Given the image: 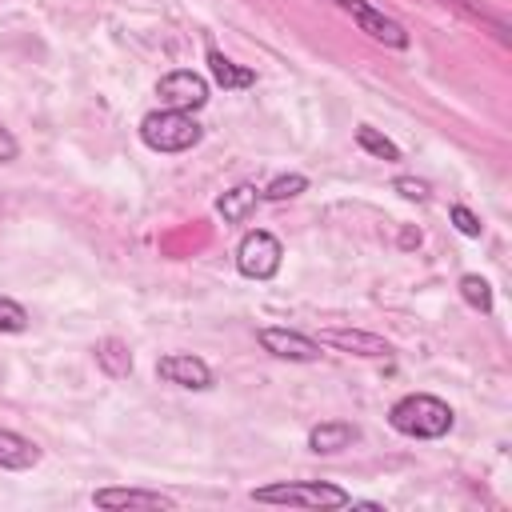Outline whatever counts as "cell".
I'll use <instances>...</instances> for the list:
<instances>
[{"label": "cell", "mask_w": 512, "mask_h": 512, "mask_svg": "<svg viewBox=\"0 0 512 512\" xmlns=\"http://www.w3.org/2000/svg\"><path fill=\"white\" fill-rule=\"evenodd\" d=\"M388 424L400 436H412V440H440V436L452 432V408L440 396L412 392V396H400L388 408Z\"/></svg>", "instance_id": "6da1fadb"}, {"label": "cell", "mask_w": 512, "mask_h": 512, "mask_svg": "<svg viewBox=\"0 0 512 512\" xmlns=\"http://www.w3.org/2000/svg\"><path fill=\"white\" fill-rule=\"evenodd\" d=\"M200 136H204V128L192 120V112L160 108V112H148L140 120V140L152 152H188L200 144Z\"/></svg>", "instance_id": "7a4b0ae2"}, {"label": "cell", "mask_w": 512, "mask_h": 512, "mask_svg": "<svg viewBox=\"0 0 512 512\" xmlns=\"http://www.w3.org/2000/svg\"><path fill=\"white\" fill-rule=\"evenodd\" d=\"M252 500L260 504H296V508H348L352 496L336 484L324 480H280V484H264L252 488Z\"/></svg>", "instance_id": "3957f363"}, {"label": "cell", "mask_w": 512, "mask_h": 512, "mask_svg": "<svg viewBox=\"0 0 512 512\" xmlns=\"http://www.w3.org/2000/svg\"><path fill=\"white\" fill-rule=\"evenodd\" d=\"M280 260H284V248H280V240H276L272 232H264V228L248 232V236L236 244V268H240V276H248V280H272V276L280 272Z\"/></svg>", "instance_id": "277c9868"}, {"label": "cell", "mask_w": 512, "mask_h": 512, "mask_svg": "<svg viewBox=\"0 0 512 512\" xmlns=\"http://www.w3.org/2000/svg\"><path fill=\"white\" fill-rule=\"evenodd\" d=\"M156 96H160V108H172V112H196L208 104V80L200 72H168L160 84H156Z\"/></svg>", "instance_id": "5b68a950"}, {"label": "cell", "mask_w": 512, "mask_h": 512, "mask_svg": "<svg viewBox=\"0 0 512 512\" xmlns=\"http://www.w3.org/2000/svg\"><path fill=\"white\" fill-rule=\"evenodd\" d=\"M356 24H360V32H368L372 40H380V44H388V48H408V32L392 20V16H384V12H376L368 0H336Z\"/></svg>", "instance_id": "8992f818"}, {"label": "cell", "mask_w": 512, "mask_h": 512, "mask_svg": "<svg viewBox=\"0 0 512 512\" xmlns=\"http://www.w3.org/2000/svg\"><path fill=\"white\" fill-rule=\"evenodd\" d=\"M256 340H260L264 352H272L280 360H296V364L320 360V340H312L304 332H292V328H260Z\"/></svg>", "instance_id": "52a82bcc"}, {"label": "cell", "mask_w": 512, "mask_h": 512, "mask_svg": "<svg viewBox=\"0 0 512 512\" xmlns=\"http://www.w3.org/2000/svg\"><path fill=\"white\" fill-rule=\"evenodd\" d=\"M156 376L176 384V388H212V368L200 360V356H188V352H172V356H160L156 360Z\"/></svg>", "instance_id": "ba28073f"}, {"label": "cell", "mask_w": 512, "mask_h": 512, "mask_svg": "<svg viewBox=\"0 0 512 512\" xmlns=\"http://www.w3.org/2000/svg\"><path fill=\"white\" fill-rule=\"evenodd\" d=\"M320 344H332L340 352H352V356H368V360H384L392 352V344L376 332H360V328H328L320 332Z\"/></svg>", "instance_id": "9c48e42d"}, {"label": "cell", "mask_w": 512, "mask_h": 512, "mask_svg": "<svg viewBox=\"0 0 512 512\" xmlns=\"http://www.w3.org/2000/svg\"><path fill=\"white\" fill-rule=\"evenodd\" d=\"M92 504L96 508H176L172 496L164 492H148V488H100L92 492Z\"/></svg>", "instance_id": "30bf717a"}, {"label": "cell", "mask_w": 512, "mask_h": 512, "mask_svg": "<svg viewBox=\"0 0 512 512\" xmlns=\"http://www.w3.org/2000/svg\"><path fill=\"white\" fill-rule=\"evenodd\" d=\"M356 436H360V432H356L348 420H324V424H316V428L308 432V448L320 452V456H332V452H340V448H352Z\"/></svg>", "instance_id": "8fae6325"}, {"label": "cell", "mask_w": 512, "mask_h": 512, "mask_svg": "<svg viewBox=\"0 0 512 512\" xmlns=\"http://www.w3.org/2000/svg\"><path fill=\"white\" fill-rule=\"evenodd\" d=\"M36 464H40V448L28 436H20V432L0 428V468L24 472V468H36Z\"/></svg>", "instance_id": "7c38bea8"}, {"label": "cell", "mask_w": 512, "mask_h": 512, "mask_svg": "<svg viewBox=\"0 0 512 512\" xmlns=\"http://www.w3.org/2000/svg\"><path fill=\"white\" fill-rule=\"evenodd\" d=\"M256 204H260V188L236 184V188H228V192L216 200V212H220L228 224H240V220H248V216L256 212Z\"/></svg>", "instance_id": "4fadbf2b"}, {"label": "cell", "mask_w": 512, "mask_h": 512, "mask_svg": "<svg viewBox=\"0 0 512 512\" xmlns=\"http://www.w3.org/2000/svg\"><path fill=\"white\" fill-rule=\"evenodd\" d=\"M208 68H212V80H216L220 88H248V84H256V72L232 64L220 48H208Z\"/></svg>", "instance_id": "5bb4252c"}, {"label": "cell", "mask_w": 512, "mask_h": 512, "mask_svg": "<svg viewBox=\"0 0 512 512\" xmlns=\"http://www.w3.org/2000/svg\"><path fill=\"white\" fill-rule=\"evenodd\" d=\"M96 364L104 368V376H112V380H120V376H128L132 372V352H128V344H120V340H100L96 348Z\"/></svg>", "instance_id": "9a60e30c"}, {"label": "cell", "mask_w": 512, "mask_h": 512, "mask_svg": "<svg viewBox=\"0 0 512 512\" xmlns=\"http://www.w3.org/2000/svg\"><path fill=\"white\" fill-rule=\"evenodd\" d=\"M356 144H360L364 152H372L376 160H388V164H392V160H400V148H396L388 136H380L372 124H360V128H356Z\"/></svg>", "instance_id": "2e32d148"}, {"label": "cell", "mask_w": 512, "mask_h": 512, "mask_svg": "<svg viewBox=\"0 0 512 512\" xmlns=\"http://www.w3.org/2000/svg\"><path fill=\"white\" fill-rule=\"evenodd\" d=\"M460 296H464V304H472L476 312H492V284H488L484 276H476V272L460 276Z\"/></svg>", "instance_id": "e0dca14e"}, {"label": "cell", "mask_w": 512, "mask_h": 512, "mask_svg": "<svg viewBox=\"0 0 512 512\" xmlns=\"http://www.w3.org/2000/svg\"><path fill=\"white\" fill-rule=\"evenodd\" d=\"M308 188V180L300 176V172H292V176H276L268 188H260V200H288V196H300Z\"/></svg>", "instance_id": "ac0fdd59"}, {"label": "cell", "mask_w": 512, "mask_h": 512, "mask_svg": "<svg viewBox=\"0 0 512 512\" xmlns=\"http://www.w3.org/2000/svg\"><path fill=\"white\" fill-rule=\"evenodd\" d=\"M24 328H28V312H24V304L0 296V332H24Z\"/></svg>", "instance_id": "d6986e66"}, {"label": "cell", "mask_w": 512, "mask_h": 512, "mask_svg": "<svg viewBox=\"0 0 512 512\" xmlns=\"http://www.w3.org/2000/svg\"><path fill=\"white\" fill-rule=\"evenodd\" d=\"M392 188H396L404 200H416V204H424V200L432 196V188H428L424 180H416V176H396V180H392Z\"/></svg>", "instance_id": "ffe728a7"}, {"label": "cell", "mask_w": 512, "mask_h": 512, "mask_svg": "<svg viewBox=\"0 0 512 512\" xmlns=\"http://www.w3.org/2000/svg\"><path fill=\"white\" fill-rule=\"evenodd\" d=\"M448 220H452V224H456L464 236H472V240L480 236V220H476V216H472L464 204H452V208H448Z\"/></svg>", "instance_id": "44dd1931"}, {"label": "cell", "mask_w": 512, "mask_h": 512, "mask_svg": "<svg viewBox=\"0 0 512 512\" xmlns=\"http://www.w3.org/2000/svg\"><path fill=\"white\" fill-rule=\"evenodd\" d=\"M16 152H20V144H16V136L0 124V164H8V160H16Z\"/></svg>", "instance_id": "7402d4cb"}, {"label": "cell", "mask_w": 512, "mask_h": 512, "mask_svg": "<svg viewBox=\"0 0 512 512\" xmlns=\"http://www.w3.org/2000/svg\"><path fill=\"white\" fill-rule=\"evenodd\" d=\"M400 244H404V248H416V244H420V232L404 228V232H400Z\"/></svg>", "instance_id": "603a6c76"}]
</instances>
